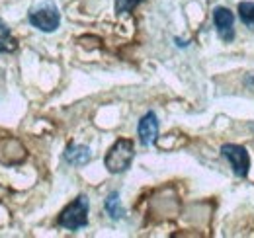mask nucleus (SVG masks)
Returning <instances> with one entry per match:
<instances>
[{
    "instance_id": "nucleus-8",
    "label": "nucleus",
    "mask_w": 254,
    "mask_h": 238,
    "mask_svg": "<svg viewBox=\"0 0 254 238\" xmlns=\"http://www.w3.org/2000/svg\"><path fill=\"white\" fill-rule=\"evenodd\" d=\"M18 49L16 39L12 37V33L8 30V26L0 20V53H12Z\"/></svg>"
},
{
    "instance_id": "nucleus-9",
    "label": "nucleus",
    "mask_w": 254,
    "mask_h": 238,
    "mask_svg": "<svg viewBox=\"0 0 254 238\" xmlns=\"http://www.w3.org/2000/svg\"><path fill=\"white\" fill-rule=\"evenodd\" d=\"M239 16L245 22V26L254 31V2H241L239 4Z\"/></svg>"
},
{
    "instance_id": "nucleus-4",
    "label": "nucleus",
    "mask_w": 254,
    "mask_h": 238,
    "mask_svg": "<svg viewBox=\"0 0 254 238\" xmlns=\"http://www.w3.org/2000/svg\"><path fill=\"white\" fill-rule=\"evenodd\" d=\"M223 156L229 160V164L233 166L237 176H247L249 168H251V160H249V152L239 147V145H225L223 147Z\"/></svg>"
},
{
    "instance_id": "nucleus-10",
    "label": "nucleus",
    "mask_w": 254,
    "mask_h": 238,
    "mask_svg": "<svg viewBox=\"0 0 254 238\" xmlns=\"http://www.w3.org/2000/svg\"><path fill=\"white\" fill-rule=\"evenodd\" d=\"M106 209H108V213H110L114 219H120V217L124 215V209H122V205H120L118 193H112V195L108 197V201H106Z\"/></svg>"
},
{
    "instance_id": "nucleus-5",
    "label": "nucleus",
    "mask_w": 254,
    "mask_h": 238,
    "mask_svg": "<svg viewBox=\"0 0 254 238\" xmlns=\"http://www.w3.org/2000/svg\"><path fill=\"white\" fill-rule=\"evenodd\" d=\"M157 135H159V121L157 116L151 112L139 121V139L145 147H151L157 141Z\"/></svg>"
},
{
    "instance_id": "nucleus-2",
    "label": "nucleus",
    "mask_w": 254,
    "mask_h": 238,
    "mask_svg": "<svg viewBox=\"0 0 254 238\" xmlns=\"http://www.w3.org/2000/svg\"><path fill=\"white\" fill-rule=\"evenodd\" d=\"M59 225L68 231H78L88 225V199L84 195L76 197L70 205L63 209L59 215Z\"/></svg>"
},
{
    "instance_id": "nucleus-6",
    "label": "nucleus",
    "mask_w": 254,
    "mask_h": 238,
    "mask_svg": "<svg viewBox=\"0 0 254 238\" xmlns=\"http://www.w3.org/2000/svg\"><path fill=\"white\" fill-rule=\"evenodd\" d=\"M213 22H215V28H217L219 37L225 39V41H231L233 35H235V31H233L235 18H233L231 10H227V8H215V12H213Z\"/></svg>"
},
{
    "instance_id": "nucleus-1",
    "label": "nucleus",
    "mask_w": 254,
    "mask_h": 238,
    "mask_svg": "<svg viewBox=\"0 0 254 238\" xmlns=\"http://www.w3.org/2000/svg\"><path fill=\"white\" fill-rule=\"evenodd\" d=\"M133 156H135V150H133V143L129 139H120L114 143V147L108 150L106 154V168L112 172V174H120V172H126L127 168L131 166L133 162Z\"/></svg>"
},
{
    "instance_id": "nucleus-11",
    "label": "nucleus",
    "mask_w": 254,
    "mask_h": 238,
    "mask_svg": "<svg viewBox=\"0 0 254 238\" xmlns=\"http://www.w3.org/2000/svg\"><path fill=\"white\" fill-rule=\"evenodd\" d=\"M143 0H116V12L120 14H126V12H131L137 4H141Z\"/></svg>"
},
{
    "instance_id": "nucleus-3",
    "label": "nucleus",
    "mask_w": 254,
    "mask_h": 238,
    "mask_svg": "<svg viewBox=\"0 0 254 238\" xmlns=\"http://www.w3.org/2000/svg\"><path fill=\"white\" fill-rule=\"evenodd\" d=\"M59 22H61L59 10L53 4H45V6L35 8L30 12V24L41 31H47V33L55 31L59 28Z\"/></svg>"
},
{
    "instance_id": "nucleus-7",
    "label": "nucleus",
    "mask_w": 254,
    "mask_h": 238,
    "mask_svg": "<svg viewBox=\"0 0 254 238\" xmlns=\"http://www.w3.org/2000/svg\"><path fill=\"white\" fill-rule=\"evenodd\" d=\"M64 158L72 166H84L86 162H90L92 152L88 147H82V145H68L66 152H64Z\"/></svg>"
}]
</instances>
